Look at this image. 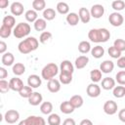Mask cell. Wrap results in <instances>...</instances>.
<instances>
[{"mask_svg":"<svg viewBox=\"0 0 125 125\" xmlns=\"http://www.w3.org/2000/svg\"><path fill=\"white\" fill-rule=\"evenodd\" d=\"M107 53H108V55H109L112 59H119V58L121 57V52H120V51H118V50H117L113 45H112L111 47H109V48H108Z\"/></svg>","mask_w":125,"mask_h":125,"instance_id":"cell-41","label":"cell"},{"mask_svg":"<svg viewBox=\"0 0 125 125\" xmlns=\"http://www.w3.org/2000/svg\"><path fill=\"white\" fill-rule=\"evenodd\" d=\"M9 90H11V89H10L9 82L6 81L5 79L0 80V92H1L2 94H4V93H7Z\"/></svg>","mask_w":125,"mask_h":125,"instance_id":"cell-46","label":"cell"},{"mask_svg":"<svg viewBox=\"0 0 125 125\" xmlns=\"http://www.w3.org/2000/svg\"><path fill=\"white\" fill-rule=\"evenodd\" d=\"M115 87V80L111 77H104L102 80V88L104 90H111Z\"/></svg>","mask_w":125,"mask_h":125,"instance_id":"cell-22","label":"cell"},{"mask_svg":"<svg viewBox=\"0 0 125 125\" xmlns=\"http://www.w3.org/2000/svg\"><path fill=\"white\" fill-rule=\"evenodd\" d=\"M79 125H93V122L88 119V118H85V119H82L79 123Z\"/></svg>","mask_w":125,"mask_h":125,"instance_id":"cell-52","label":"cell"},{"mask_svg":"<svg viewBox=\"0 0 125 125\" xmlns=\"http://www.w3.org/2000/svg\"><path fill=\"white\" fill-rule=\"evenodd\" d=\"M42 101H43V97H42V95H41L40 93H38V92H33V93L31 94V96L28 98V103H29V104L34 105V106L41 104H42Z\"/></svg>","mask_w":125,"mask_h":125,"instance_id":"cell-17","label":"cell"},{"mask_svg":"<svg viewBox=\"0 0 125 125\" xmlns=\"http://www.w3.org/2000/svg\"><path fill=\"white\" fill-rule=\"evenodd\" d=\"M115 80L119 85H125V70H120L115 75Z\"/></svg>","mask_w":125,"mask_h":125,"instance_id":"cell-45","label":"cell"},{"mask_svg":"<svg viewBox=\"0 0 125 125\" xmlns=\"http://www.w3.org/2000/svg\"><path fill=\"white\" fill-rule=\"evenodd\" d=\"M8 5H9L8 0H0V8L1 9H5L6 7H8Z\"/></svg>","mask_w":125,"mask_h":125,"instance_id":"cell-53","label":"cell"},{"mask_svg":"<svg viewBox=\"0 0 125 125\" xmlns=\"http://www.w3.org/2000/svg\"><path fill=\"white\" fill-rule=\"evenodd\" d=\"M11 13L14 15V16H21L23 14V10H24V7L23 5L19 2V1H16V2H13L11 4Z\"/></svg>","mask_w":125,"mask_h":125,"instance_id":"cell-14","label":"cell"},{"mask_svg":"<svg viewBox=\"0 0 125 125\" xmlns=\"http://www.w3.org/2000/svg\"><path fill=\"white\" fill-rule=\"evenodd\" d=\"M46 7V2L44 0H33L32 1V8L33 10L37 11H44Z\"/></svg>","mask_w":125,"mask_h":125,"instance_id":"cell-37","label":"cell"},{"mask_svg":"<svg viewBox=\"0 0 125 125\" xmlns=\"http://www.w3.org/2000/svg\"><path fill=\"white\" fill-rule=\"evenodd\" d=\"M47 122L49 125H61V117L57 113H51L49 114V117L47 119Z\"/></svg>","mask_w":125,"mask_h":125,"instance_id":"cell-34","label":"cell"},{"mask_svg":"<svg viewBox=\"0 0 125 125\" xmlns=\"http://www.w3.org/2000/svg\"><path fill=\"white\" fill-rule=\"evenodd\" d=\"M74 109L75 108L73 107V105L70 104L69 101H64L60 104V110L64 114H70L74 111Z\"/></svg>","mask_w":125,"mask_h":125,"instance_id":"cell-21","label":"cell"},{"mask_svg":"<svg viewBox=\"0 0 125 125\" xmlns=\"http://www.w3.org/2000/svg\"><path fill=\"white\" fill-rule=\"evenodd\" d=\"M52 38V33L50 31H43L39 36V42L42 44L47 43Z\"/></svg>","mask_w":125,"mask_h":125,"instance_id":"cell-44","label":"cell"},{"mask_svg":"<svg viewBox=\"0 0 125 125\" xmlns=\"http://www.w3.org/2000/svg\"><path fill=\"white\" fill-rule=\"evenodd\" d=\"M62 125H76V123L73 118H66L63 120Z\"/></svg>","mask_w":125,"mask_h":125,"instance_id":"cell-49","label":"cell"},{"mask_svg":"<svg viewBox=\"0 0 125 125\" xmlns=\"http://www.w3.org/2000/svg\"><path fill=\"white\" fill-rule=\"evenodd\" d=\"M111 7L112 9H114L116 12L118 11H121L124 9L125 7V2L123 0H114L112 3H111Z\"/></svg>","mask_w":125,"mask_h":125,"instance_id":"cell-40","label":"cell"},{"mask_svg":"<svg viewBox=\"0 0 125 125\" xmlns=\"http://www.w3.org/2000/svg\"><path fill=\"white\" fill-rule=\"evenodd\" d=\"M90 13H91V17H93L95 19H100L104 14V8L101 4H95L91 7Z\"/></svg>","mask_w":125,"mask_h":125,"instance_id":"cell-10","label":"cell"},{"mask_svg":"<svg viewBox=\"0 0 125 125\" xmlns=\"http://www.w3.org/2000/svg\"><path fill=\"white\" fill-rule=\"evenodd\" d=\"M53 110V104L51 102H43L40 104V111L43 114H51Z\"/></svg>","mask_w":125,"mask_h":125,"instance_id":"cell-31","label":"cell"},{"mask_svg":"<svg viewBox=\"0 0 125 125\" xmlns=\"http://www.w3.org/2000/svg\"><path fill=\"white\" fill-rule=\"evenodd\" d=\"M78 16H79V19L80 21L83 22V23H87L90 21L91 20V13L90 11L87 9V8H80L79 9V12H78Z\"/></svg>","mask_w":125,"mask_h":125,"instance_id":"cell-18","label":"cell"},{"mask_svg":"<svg viewBox=\"0 0 125 125\" xmlns=\"http://www.w3.org/2000/svg\"><path fill=\"white\" fill-rule=\"evenodd\" d=\"M59 80L62 84H64V85H67L69 83H71L72 81V74H68V73H62L61 72L60 73V76H59Z\"/></svg>","mask_w":125,"mask_h":125,"instance_id":"cell-38","label":"cell"},{"mask_svg":"<svg viewBox=\"0 0 125 125\" xmlns=\"http://www.w3.org/2000/svg\"><path fill=\"white\" fill-rule=\"evenodd\" d=\"M88 62H89V58L87 56H79L78 58H76L74 62V66L77 69H82L88 64Z\"/></svg>","mask_w":125,"mask_h":125,"instance_id":"cell-20","label":"cell"},{"mask_svg":"<svg viewBox=\"0 0 125 125\" xmlns=\"http://www.w3.org/2000/svg\"><path fill=\"white\" fill-rule=\"evenodd\" d=\"M117 108H118V105L117 104L114 102V101H106L104 104V113L108 114V115H113L117 112Z\"/></svg>","mask_w":125,"mask_h":125,"instance_id":"cell-8","label":"cell"},{"mask_svg":"<svg viewBox=\"0 0 125 125\" xmlns=\"http://www.w3.org/2000/svg\"><path fill=\"white\" fill-rule=\"evenodd\" d=\"M65 20H66V22H67L69 25H72V26L76 25V24L79 22V21H80L79 16H78V14H76V13H68Z\"/></svg>","mask_w":125,"mask_h":125,"instance_id":"cell-24","label":"cell"},{"mask_svg":"<svg viewBox=\"0 0 125 125\" xmlns=\"http://www.w3.org/2000/svg\"><path fill=\"white\" fill-rule=\"evenodd\" d=\"M24 17H25V20L29 22H35V21L38 19L37 18V12L35 10H27L24 14Z\"/></svg>","mask_w":125,"mask_h":125,"instance_id":"cell-36","label":"cell"},{"mask_svg":"<svg viewBox=\"0 0 125 125\" xmlns=\"http://www.w3.org/2000/svg\"><path fill=\"white\" fill-rule=\"evenodd\" d=\"M78 51L81 54H87L88 52H91V45L88 41L83 40L78 44Z\"/></svg>","mask_w":125,"mask_h":125,"instance_id":"cell-32","label":"cell"},{"mask_svg":"<svg viewBox=\"0 0 125 125\" xmlns=\"http://www.w3.org/2000/svg\"><path fill=\"white\" fill-rule=\"evenodd\" d=\"M112 94L115 98L117 99H121L125 96V87L122 86V85H119V86H115L113 89H112Z\"/></svg>","mask_w":125,"mask_h":125,"instance_id":"cell-33","label":"cell"},{"mask_svg":"<svg viewBox=\"0 0 125 125\" xmlns=\"http://www.w3.org/2000/svg\"><path fill=\"white\" fill-rule=\"evenodd\" d=\"M47 88L51 93H58L61 90V82L60 80L53 78L48 81L47 83Z\"/></svg>","mask_w":125,"mask_h":125,"instance_id":"cell-16","label":"cell"},{"mask_svg":"<svg viewBox=\"0 0 125 125\" xmlns=\"http://www.w3.org/2000/svg\"><path fill=\"white\" fill-rule=\"evenodd\" d=\"M32 93H33L32 88L29 87L28 85H27V86H23V88L19 92V94H20L21 97H22V98H26V99H28V98L31 96Z\"/></svg>","mask_w":125,"mask_h":125,"instance_id":"cell-39","label":"cell"},{"mask_svg":"<svg viewBox=\"0 0 125 125\" xmlns=\"http://www.w3.org/2000/svg\"><path fill=\"white\" fill-rule=\"evenodd\" d=\"M4 119L9 124H14L20 119V113L16 109H9L5 112Z\"/></svg>","mask_w":125,"mask_h":125,"instance_id":"cell-6","label":"cell"},{"mask_svg":"<svg viewBox=\"0 0 125 125\" xmlns=\"http://www.w3.org/2000/svg\"><path fill=\"white\" fill-rule=\"evenodd\" d=\"M33 24H34V29L36 31H43L47 27V21L44 19H37Z\"/></svg>","mask_w":125,"mask_h":125,"instance_id":"cell-30","label":"cell"},{"mask_svg":"<svg viewBox=\"0 0 125 125\" xmlns=\"http://www.w3.org/2000/svg\"><path fill=\"white\" fill-rule=\"evenodd\" d=\"M7 50V44L4 41H0V54H5Z\"/></svg>","mask_w":125,"mask_h":125,"instance_id":"cell-50","label":"cell"},{"mask_svg":"<svg viewBox=\"0 0 125 125\" xmlns=\"http://www.w3.org/2000/svg\"><path fill=\"white\" fill-rule=\"evenodd\" d=\"M59 66L55 63V62H50V63H47L41 70V76L43 79L45 80H51L53 79L58 73H59Z\"/></svg>","mask_w":125,"mask_h":125,"instance_id":"cell-3","label":"cell"},{"mask_svg":"<svg viewBox=\"0 0 125 125\" xmlns=\"http://www.w3.org/2000/svg\"><path fill=\"white\" fill-rule=\"evenodd\" d=\"M100 125H103V124H100Z\"/></svg>","mask_w":125,"mask_h":125,"instance_id":"cell-54","label":"cell"},{"mask_svg":"<svg viewBox=\"0 0 125 125\" xmlns=\"http://www.w3.org/2000/svg\"><path fill=\"white\" fill-rule=\"evenodd\" d=\"M57 13L53 8H46L43 11V19L46 21H52L56 18Z\"/></svg>","mask_w":125,"mask_h":125,"instance_id":"cell-27","label":"cell"},{"mask_svg":"<svg viewBox=\"0 0 125 125\" xmlns=\"http://www.w3.org/2000/svg\"><path fill=\"white\" fill-rule=\"evenodd\" d=\"M2 24L5 25V26H8L10 28H15L16 26V19L14 16H5L3 21H2Z\"/></svg>","mask_w":125,"mask_h":125,"instance_id":"cell-28","label":"cell"},{"mask_svg":"<svg viewBox=\"0 0 125 125\" xmlns=\"http://www.w3.org/2000/svg\"><path fill=\"white\" fill-rule=\"evenodd\" d=\"M113 46H114L118 51H120V52L122 53V52L125 51V40H123V39H121V38H118V39L114 40Z\"/></svg>","mask_w":125,"mask_h":125,"instance_id":"cell-42","label":"cell"},{"mask_svg":"<svg viewBox=\"0 0 125 125\" xmlns=\"http://www.w3.org/2000/svg\"><path fill=\"white\" fill-rule=\"evenodd\" d=\"M7 76H8V71L4 67H0V78H1V80L5 79Z\"/></svg>","mask_w":125,"mask_h":125,"instance_id":"cell-51","label":"cell"},{"mask_svg":"<svg viewBox=\"0 0 125 125\" xmlns=\"http://www.w3.org/2000/svg\"><path fill=\"white\" fill-rule=\"evenodd\" d=\"M113 68H114V63L112 61L109 60H105L100 64V70L103 73H110L112 72Z\"/></svg>","mask_w":125,"mask_h":125,"instance_id":"cell-15","label":"cell"},{"mask_svg":"<svg viewBox=\"0 0 125 125\" xmlns=\"http://www.w3.org/2000/svg\"><path fill=\"white\" fill-rule=\"evenodd\" d=\"M41 84H42V80H41V78L37 74H31V75L28 76V78H27V85L29 87H31L32 89L40 87Z\"/></svg>","mask_w":125,"mask_h":125,"instance_id":"cell-13","label":"cell"},{"mask_svg":"<svg viewBox=\"0 0 125 125\" xmlns=\"http://www.w3.org/2000/svg\"><path fill=\"white\" fill-rule=\"evenodd\" d=\"M12 70H13V73L17 76H20L21 74H23L25 72V66L23 63L21 62H16L13 67H12Z\"/></svg>","mask_w":125,"mask_h":125,"instance_id":"cell-26","label":"cell"},{"mask_svg":"<svg viewBox=\"0 0 125 125\" xmlns=\"http://www.w3.org/2000/svg\"><path fill=\"white\" fill-rule=\"evenodd\" d=\"M117 66L119 68H125V57H120L117 59Z\"/></svg>","mask_w":125,"mask_h":125,"instance_id":"cell-47","label":"cell"},{"mask_svg":"<svg viewBox=\"0 0 125 125\" xmlns=\"http://www.w3.org/2000/svg\"><path fill=\"white\" fill-rule=\"evenodd\" d=\"M12 33V28L5 26V25H1L0 27V36L1 38H8Z\"/></svg>","mask_w":125,"mask_h":125,"instance_id":"cell-43","label":"cell"},{"mask_svg":"<svg viewBox=\"0 0 125 125\" xmlns=\"http://www.w3.org/2000/svg\"><path fill=\"white\" fill-rule=\"evenodd\" d=\"M57 11L62 15H66L69 12V6L65 2H59L57 4Z\"/></svg>","mask_w":125,"mask_h":125,"instance_id":"cell-35","label":"cell"},{"mask_svg":"<svg viewBox=\"0 0 125 125\" xmlns=\"http://www.w3.org/2000/svg\"><path fill=\"white\" fill-rule=\"evenodd\" d=\"M30 30H31V27L28 23L20 22L15 26V28L13 30V34L16 38L21 39V38H23V37L27 36L30 33Z\"/></svg>","mask_w":125,"mask_h":125,"instance_id":"cell-4","label":"cell"},{"mask_svg":"<svg viewBox=\"0 0 125 125\" xmlns=\"http://www.w3.org/2000/svg\"><path fill=\"white\" fill-rule=\"evenodd\" d=\"M38 45H39V41L35 37H26L25 39L21 40L19 43L18 49L20 53L25 55V54H29L30 52L35 51L38 48Z\"/></svg>","mask_w":125,"mask_h":125,"instance_id":"cell-2","label":"cell"},{"mask_svg":"<svg viewBox=\"0 0 125 125\" xmlns=\"http://www.w3.org/2000/svg\"><path fill=\"white\" fill-rule=\"evenodd\" d=\"M86 93L89 97L91 98H97L100 96L101 94V87L97 84V83H90L88 86H87V89H86Z\"/></svg>","mask_w":125,"mask_h":125,"instance_id":"cell-9","label":"cell"},{"mask_svg":"<svg viewBox=\"0 0 125 125\" xmlns=\"http://www.w3.org/2000/svg\"><path fill=\"white\" fill-rule=\"evenodd\" d=\"M102 71L98 68H95L93 70H91L90 72V79L92 80L93 83H98L102 80Z\"/></svg>","mask_w":125,"mask_h":125,"instance_id":"cell-29","label":"cell"},{"mask_svg":"<svg viewBox=\"0 0 125 125\" xmlns=\"http://www.w3.org/2000/svg\"><path fill=\"white\" fill-rule=\"evenodd\" d=\"M118 118L121 122L125 123V108H122L121 110H119L118 112Z\"/></svg>","mask_w":125,"mask_h":125,"instance_id":"cell-48","label":"cell"},{"mask_svg":"<svg viewBox=\"0 0 125 125\" xmlns=\"http://www.w3.org/2000/svg\"><path fill=\"white\" fill-rule=\"evenodd\" d=\"M60 70L62 73H68V74H73L74 71V65L72 62L68 60H64L61 62L60 64Z\"/></svg>","mask_w":125,"mask_h":125,"instance_id":"cell-12","label":"cell"},{"mask_svg":"<svg viewBox=\"0 0 125 125\" xmlns=\"http://www.w3.org/2000/svg\"><path fill=\"white\" fill-rule=\"evenodd\" d=\"M91 55L95 59H101L104 55V47H102L100 45H97V46L93 47L91 49Z\"/></svg>","mask_w":125,"mask_h":125,"instance_id":"cell-25","label":"cell"},{"mask_svg":"<svg viewBox=\"0 0 125 125\" xmlns=\"http://www.w3.org/2000/svg\"><path fill=\"white\" fill-rule=\"evenodd\" d=\"M69 102H70V104L73 105L74 108H79V107H81V106L83 105V104H84L83 98H82V96H80V95H74V96H72V97L70 98Z\"/></svg>","mask_w":125,"mask_h":125,"instance_id":"cell-23","label":"cell"},{"mask_svg":"<svg viewBox=\"0 0 125 125\" xmlns=\"http://www.w3.org/2000/svg\"><path fill=\"white\" fill-rule=\"evenodd\" d=\"M108 21L112 26H120L123 21V16L118 12H113L108 16Z\"/></svg>","mask_w":125,"mask_h":125,"instance_id":"cell-7","label":"cell"},{"mask_svg":"<svg viewBox=\"0 0 125 125\" xmlns=\"http://www.w3.org/2000/svg\"><path fill=\"white\" fill-rule=\"evenodd\" d=\"M9 85H10V89L15 91V92H20L24 86L22 80L21 78H19V77L11 78L10 81H9Z\"/></svg>","mask_w":125,"mask_h":125,"instance_id":"cell-11","label":"cell"},{"mask_svg":"<svg viewBox=\"0 0 125 125\" xmlns=\"http://www.w3.org/2000/svg\"><path fill=\"white\" fill-rule=\"evenodd\" d=\"M19 125H46V121L41 116L30 115L25 119L20 121Z\"/></svg>","mask_w":125,"mask_h":125,"instance_id":"cell-5","label":"cell"},{"mask_svg":"<svg viewBox=\"0 0 125 125\" xmlns=\"http://www.w3.org/2000/svg\"><path fill=\"white\" fill-rule=\"evenodd\" d=\"M88 38L95 43H104L110 38V32L104 28H92L88 32Z\"/></svg>","mask_w":125,"mask_h":125,"instance_id":"cell-1","label":"cell"},{"mask_svg":"<svg viewBox=\"0 0 125 125\" xmlns=\"http://www.w3.org/2000/svg\"><path fill=\"white\" fill-rule=\"evenodd\" d=\"M1 62H2V63H3V65H5V66L14 65L15 57H14V55H13L12 53H10V52H6L5 54L2 55Z\"/></svg>","mask_w":125,"mask_h":125,"instance_id":"cell-19","label":"cell"}]
</instances>
